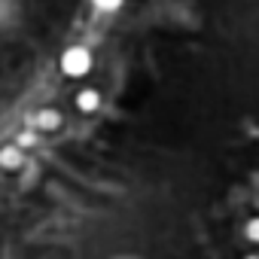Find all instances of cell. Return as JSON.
<instances>
[{
  "label": "cell",
  "instance_id": "7",
  "mask_svg": "<svg viewBox=\"0 0 259 259\" xmlns=\"http://www.w3.org/2000/svg\"><path fill=\"white\" fill-rule=\"evenodd\" d=\"M247 259H259V256H247Z\"/></svg>",
  "mask_w": 259,
  "mask_h": 259
},
{
  "label": "cell",
  "instance_id": "6",
  "mask_svg": "<svg viewBox=\"0 0 259 259\" xmlns=\"http://www.w3.org/2000/svg\"><path fill=\"white\" fill-rule=\"evenodd\" d=\"M247 238H250L253 244H259V217H253V220L247 223Z\"/></svg>",
  "mask_w": 259,
  "mask_h": 259
},
{
  "label": "cell",
  "instance_id": "4",
  "mask_svg": "<svg viewBox=\"0 0 259 259\" xmlns=\"http://www.w3.org/2000/svg\"><path fill=\"white\" fill-rule=\"evenodd\" d=\"M98 104H101V98H98V92H95V89H85V92H79V95H76V107H79L82 113L98 110Z\"/></svg>",
  "mask_w": 259,
  "mask_h": 259
},
{
  "label": "cell",
  "instance_id": "2",
  "mask_svg": "<svg viewBox=\"0 0 259 259\" xmlns=\"http://www.w3.org/2000/svg\"><path fill=\"white\" fill-rule=\"evenodd\" d=\"M22 165V150L16 147V144H10V147H0V168H10V171H16Z\"/></svg>",
  "mask_w": 259,
  "mask_h": 259
},
{
  "label": "cell",
  "instance_id": "5",
  "mask_svg": "<svg viewBox=\"0 0 259 259\" xmlns=\"http://www.w3.org/2000/svg\"><path fill=\"white\" fill-rule=\"evenodd\" d=\"M92 4H95L98 10H104V13H113V10L122 7V0H92Z\"/></svg>",
  "mask_w": 259,
  "mask_h": 259
},
{
  "label": "cell",
  "instance_id": "1",
  "mask_svg": "<svg viewBox=\"0 0 259 259\" xmlns=\"http://www.w3.org/2000/svg\"><path fill=\"white\" fill-rule=\"evenodd\" d=\"M61 70H64L70 79L85 76V73L92 70V52L82 49V46H70V49H64V55H61Z\"/></svg>",
  "mask_w": 259,
  "mask_h": 259
},
{
  "label": "cell",
  "instance_id": "3",
  "mask_svg": "<svg viewBox=\"0 0 259 259\" xmlns=\"http://www.w3.org/2000/svg\"><path fill=\"white\" fill-rule=\"evenodd\" d=\"M34 122H37V128H43V132H55L61 125V116H58V110H40L34 116Z\"/></svg>",
  "mask_w": 259,
  "mask_h": 259
}]
</instances>
